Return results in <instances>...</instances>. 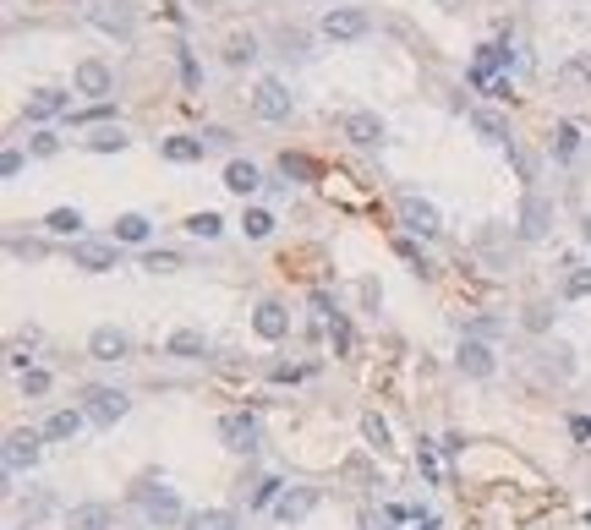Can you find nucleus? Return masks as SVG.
<instances>
[{
	"label": "nucleus",
	"mask_w": 591,
	"mask_h": 530,
	"mask_svg": "<svg viewBox=\"0 0 591 530\" xmlns=\"http://www.w3.org/2000/svg\"><path fill=\"white\" fill-rule=\"evenodd\" d=\"M203 148H230V131H225V126H209V131H203Z\"/></svg>",
	"instance_id": "nucleus-46"
},
{
	"label": "nucleus",
	"mask_w": 591,
	"mask_h": 530,
	"mask_svg": "<svg viewBox=\"0 0 591 530\" xmlns=\"http://www.w3.org/2000/svg\"><path fill=\"white\" fill-rule=\"evenodd\" d=\"M416 465H422V476H427V481H443V459H438V448H433V443H416Z\"/></svg>",
	"instance_id": "nucleus-31"
},
{
	"label": "nucleus",
	"mask_w": 591,
	"mask_h": 530,
	"mask_svg": "<svg viewBox=\"0 0 591 530\" xmlns=\"http://www.w3.org/2000/svg\"><path fill=\"white\" fill-rule=\"evenodd\" d=\"M471 126L482 131V137H488V143H509V126H504V120H498L493 110H471Z\"/></svg>",
	"instance_id": "nucleus-26"
},
{
	"label": "nucleus",
	"mask_w": 591,
	"mask_h": 530,
	"mask_svg": "<svg viewBox=\"0 0 591 530\" xmlns=\"http://www.w3.org/2000/svg\"><path fill=\"white\" fill-rule=\"evenodd\" d=\"M181 77H186V88H197V83H203V72H197V60H192V49H181Z\"/></svg>",
	"instance_id": "nucleus-44"
},
{
	"label": "nucleus",
	"mask_w": 591,
	"mask_h": 530,
	"mask_svg": "<svg viewBox=\"0 0 591 530\" xmlns=\"http://www.w3.org/2000/svg\"><path fill=\"white\" fill-rule=\"evenodd\" d=\"M569 432H575V437H591V416H575V421H569Z\"/></svg>",
	"instance_id": "nucleus-50"
},
{
	"label": "nucleus",
	"mask_w": 591,
	"mask_h": 530,
	"mask_svg": "<svg viewBox=\"0 0 591 530\" xmlns=\"http://www.w3.org/2000/svg\"><path fill=\"white\" fill-rule=\"evenodd\" d=\"M362 530H389V514H367V519H362Z\"/></svg>",
	"instance_id": "nucleus-51"
},
{
	"label": "nucleus",
	"mask_w": 591,
	"mask_h": 530,
	"mask_svg": "<svg viewBox=\"0 0 591 530\" xmlns=\"http://www.w3.org/2000/svg\"><path fill=\"white\" fill-rule=\"evenodd\" d=\"M575 154H580V131H575L569 120H559V126H553V159H559V164H569Z\"/></svg>",
	"instance_id": "nucleus-24"
},
{
	"label": "nucleus",
	"mask_w": 591,
	"mask_h": 530,
	"mask_svg": "<svg viewBox=\"0 0 591 530\" xmlns=\"http://www.w3.org/2000/svg\"><path fill=\"white\" fill-rule=\"evenodd\" d=\"M0 175H6V181L22 175V154H17V148H6V159H0Z\"/></svg>",
	"instance_id": "nucleus-47"
},
{
	"label": "nucleus",
	"mask_w": 591,
	"mask_h": 530,
	"mask_svg": "<svg viewBox=\"0 0 591 530\" xmlns=\"http://www.w3.org/2000/svg\"><path fill=\"white\" fill-rule=\"evenodd\" d=\"M33 459H39V432H12V437H6V476L28 471Z\"/></svg>",
	"instance_id": "nucleus-11"
},
{
	"label": "nucleus",
	"mask_w": 591,
	"mask_h": 530,
	"mask_svg": "<svg viewBox=\"0 0 591 530\" xmlns=\"http://www.w3.org/2000/svg\"><path fill=\"white\" fill-rule=\"evenodd\" d=\"M454 361H460V372H466V377H493V350H488V340H466Z\"/></svg>",
	"instance_id": "nucleus-13"
},
{
	"label": "nucleus",
	"mask_w": 591,
	"mask_h": 530,
	"mask_svg": "<svg viewBox=\"0 0 591 530\" xmlns=\"http://www.w3.org/2000/svg\"><path fill=\"white\" fill-rule=\"evenodd\" d=\"M564 296H591V269L569 274V279H564Z\"/></svg>",
	"instance_id": "nucleus-41"
},
{
	"label": "nucleus",
	"mask_w": 591,
	"mask_h": 530,
	"mask_svg": "<svg viewBox=\"0 0 591 530\" xmlns=\"http://www.w3.org/2000/svg\"><path fill=\"white\" fill-rule=\"evenodd\" d=\"M72 262H77V269H88V274H104V269H115V246L110 241H77L72 246Z\"/></svg>",
	"instance_id": "nucleus-10"
},
{
	"label": "nucleus",
	"mask_w": 591,
	"mask_h": 530,
	"mask_svg": "<svg viewBox=\"0 0 591 530\" xmlns=\"http://www.w3.org/2000/svg\"><path fill=\"white\" fill-rule=\"evenodd\" d=\"M88 17H94V28H99V33H115V39H131V12L121 6V0H110V6H94Z\"/></svg>",
	"instance_id": "nucleus-14"
},
{
	"label": "nucleus",
	"mask_w": 591,
	"mask_h": 530,
	"mask_svg": "<svg viewBox=\"0 0 591 530\" xmlns=\"http://www.w3.org/2000/svg\"><path fill=\"white\" fill-rule=\"evenodd\" d=\"M548 225H553V203L532 191V197L520 203V235H525V241H542V235H548Z\"/></svg>",
	"instance_id": "nucleus-6"
},
{
	"label": "nucleus",
	"mask_w": 591,
	"mask_h": 530,
	"mask_svg": "<svg viewBox=\"0 0 591 530\" xmlns=\"http://www.w3.org/2000/svg\"><path fill=\"white\" fill-rule=\"evenodd\" d=\"M504 334V322L498 317H477V322H466V340H498Z\"/></svg>",
	"instance_id": "nucleus-34"
},
{
	"label": "nucleus",
	"mask_w": 591,
	"mask_h": 530,
	"mask_svg": "<svg viewBox=\"0 0 591 530\" xmlns=\"http://www.w3.org/2000/svg\"><path fill=\"white\" fill-rule=\"evenodd\" d=\"M88 356H94V361H126V356H131V340L121 334V328H94Z\"/></svg>",
	"instance_id": "nucleus-9"
},
{
	"label": "nucleus",
	"mask_w": 591,
	"mask_h": 530,
	"mask_svg": "<svg viewBox=\"0 0 591 530\" xmlns=\"http://www.w3.org/2000/svg\"><path fill=\"white\" fill-rule=\"evenodd\" d=\"M509 164H515V175H520V181H537V159L525 154V148H515V143H509Z\"/></svg>",
	"instance_id": "nucleus-35"
},
{
	"label": "nucleus",
	"mask_w": 591,
	"mask_h": 530,
	"mask_svg": "<svg viewBox=\"0 0 591 530\" xmlns=\"http://www.w3.org/2000/svg\"><path fill=\"white\" fill-rule=\"evenodd\" d=\"M115 241H126V246L148 241V219H143V214H121V219H115Z\"/></svg>",
	"instance_id": "nucleus-25"
},
{
	"label": "nucleus",
	"mask_w": 591,
	"mask_h": 530,
	"mask_svg": "<svg viewBox=\"0 0 591 530\" xmlns=\"http://www.w3.org/2000/svg\"><path fill=\"white\" fill-rule=\"evenodd\" d=\"M280 487H285V481H274V476L257 481V498H252V503H280Z\"/></svg>",
	"instance_id": "nucleus-45"
},
{
	"label": "nucleus",
	"mask_w": 591,
	"mask_h": 530,
	"mask_svg": "<svg viewBox=\"0 0 591 530\" xmlns=\"http://www.w3.org/2000/svg\"><path fill=\"white\" fill-rule=\"evenodd\" d=\"M335 345H340L345 356L356 350V334H351V322H345V317H335Z\"/></svg>",
	"instance_id": "nucleus-42"
},
{
	"label": "nucleus",
	"mask_w": 591,
	"mask_h": 530,
	"mask_svg": "<svg viewBox=\"0 0 591 530\" xmlns=\"http://www.w3.org/2000/svg\"><path fill=\"white\" fill-rule=\"evenodd\" d=\"M66 530H115V508L110 503H83V508H72Z\"/></svg>",
	"instance_id": "nucleus-15"
},
{
	"label": "nucleus",
	"mask_w": 591,
	"mask_h": 530,
	"mask_svg": "<svg viewBox=\"0 0 591 530\" xmlns=\"http://www.w3.org/2000/svg\"><path fill=\"white\" fill-rule=\"evenodd\" d=\"M252 110H257V120H285V115H291V93H285V83H280V77H263L257 93H252Z\"/></svg>",
	"instance_id": "nucleus-4"
},
{
	"label": "nucleus",
	"mask_w": 591,
	"mask_h": 530,
	"mask_svg": "<svg viewBox=\"0 0 591 530\" xmlns=\"http://www.w3.org/2000/svg\"><path fill=\"white\" fill-rule=\"evenodd\" d=\"M542 356H548V367H559V377H569V372H575V361H569V350H564V345H553V350H542Z\"/></svg>",
	"instance_id": "nucleus-40"
},
{
	"label": "nucleus",
	"mask_w": 591,
	"mask_h": 530,
	"mask_svg": "<svg viewBox=\"0 0 591 530\" xmlns=\"http://www.w3.org/2000/svg\"><path fill=\"white\" fill-rule=\"evenodd\" d=\"M219 437H225V448H230V454H252V448H257V416L230 411V416L219 421Z\"/></svg>",
	"instance_id": "nucleus-5"
},
{
	"label": "nucleus",
	"mask_w": 591,
	"mask_h": 530,
	"mask_svg": "<svg viewBox=\"0 0 591 530\" xmlns=\"http://www.w3.org/2000/svg\"><path fill=\"white\" fill-rule=\"evenodd\" d=\"M362 432H367V443H378V448L389 443V421H383V416H367V421H362Z\"/></svg>",
	"instance_id": "nucleus-39"
},
{
	"label": "nucleus",
	"mask_w": 591,
	"mask_h": 530,
	"mask_svg": "<svg viewBox=\"0 0 591 530\" xmlns=\"http://www.w3.org/2000/svg\"><path fill=\"white\" fill-rule=\"evenodd\" d=\"M186 230H192L197 241H214V235L225 230V219H219V214H192V219H186Z\"/></svg>",
	"instance_id": "nucleus-30"
},
{
	"label": "nucleus",
	"mask_w": 591,
	"mask_h": 530,
	"mask_svg": "<svg viewBox=\"0 0 591 530\" xmlns=\"http://www.w3.org/2000/svg\"><path fill=\"white\" fill-rule=\"evenodd\" d=\"M225 186H230L236 197H252V191L263 186V175H257V164H241V159H236V164L225 170Z\"/></svg>",
	"instance_id": "nucleus-22"
},
{
	"label": "nucleus",
	"mask_w": 591,
	"mask_h": 530,
	"mask_svg": "<svg viewBox=\"0 0 591 530\" xmlns=\"http://www.w3.org/2000/svg\"><path fill=\"white\" fill-rule=\"evenodd\" d=\"M252 55H257V39H252V33H230V44H225V60H230V66H246Z\"/></svg>",
	"instance_id": "nucleus-29"
},
{
	"label": "nucleus",
	"mask_w": 591,
	"mask_h": 530,
	"mask_svg": "<svg viewBox=\"0 0 591 530\" xmlns=\"http://www.w3.org/2000/svg\"><path fill=\"white\" fill-rule=\"evenodd\" d=\"M241 225H246V235H252V241H263V235H269V230H274V214H263V208H252V214H246Z\"/></svg>",
	"instance_id": "nucleus-36"
},
{
	"label": "nucleus",
	"mask_w": 591,
	"mask_h": 530,
	"mask_svg": "<svg viewBox=\"0 0 591 530\" xmlns=\"http://www.w3.org/2000/svg\"><path fill=\"white\" fill-rule=\"evenodd\" d=\"M170 356H181V361H197V356H203L209 350V340L203 334H197V328H175V334H170V345H165Z\"/></svg>",
	"instance_id": "nucleus-20"
},
{
	"label": "nucleus",
	"mask_w": 591,
	"mask_h": 530,
	"mask_svg": "<svg viewBox=\"0 0 591 530\" xmlns=\"http://www.w3.org/2000/svg\"><path fill=\"white\" fill-rule=\"evenodd\" d=\"M83 421H88V416H77V411H55V416L44 421V437H49V443H72V437L83 432Z\"/></svg>",
	"instance_id": "nucleus-19"
},
{
	"label": "nucleus",
	"mask_w": 591,
	"mask_h": 530,
	"mask_svg": "<svg viewBox=\"0 0 591 530\" xmlns=\"http://www.w3.org/2000/svg\"><path fill=\"white\" fill-rule=\"evenodd\" d=\"M209 148H203V137H165V159H175V164H197Z\"/></svg>",
	"instance_id": "nucleus-23"
},
{
	"label": "nucleus",
	"mask_w": 591,
	"mask_h": 530,
	"mask_svg": "<svg viewBox=\"0 0 591 530\" xmlns=\"http://www.w3.org/2000/svg\"><path fill=\"white\" fill-rule=\"evenodd\" d=\"M138 508L148 514V525H181L186 519V508H181V498L170 492V487H159V481H138Z\"/></svg>",
	"instance_id": "nucleus-1"
},
{
	"label": "nucleus",
	"mask_w": 591,
	"mask_h": 530,
	"mask_svg": "<svg viewBox=\"0 0 591 530\" xmlns=\"http://www.w3.org/2000/svg\"><path fill=\"white\" fill-rule=\"evenodd\" d=\"M143 269H148V274H175V269H181V257H175V252H148V257H143Z\"/></svg>",
	"instance_id": "nucleus-33"
},
{
	"label": "nucleus",
	"mask_w": 591,
	"mask_h": 530,
	"mask_svg": "<svg viewBox=\"0 0 591 530\" xmlns=\"http://www.w3.org/2000/svg\"><path fill=\"white\" fill-rule=\"evenodd\" d=\"M559 83L564 88H591V49H580V55H569L559 66Z\"/></svg>",
	"instance_id": "nucleus-21"
},
{
	"label": "nucleus",
	"mask_w": 591,
	"mask_h": 530,
	"mask_svg": "<svg viewBox=\"0 0 591 530\" xmlns=\"http://www.w3.org/2000/svg\"><path fill=\"white\" fill-rule=\"evenodd\" d=\"M400 225H406L411 235H422V241H433V235L443 230L438 208H433V203H422V197H400Z\"/></svg>",
	"instance_id": "nucleus-3"
},
{
	"label": "nucleus",
	"mask_w": 591,
	"mask_h": 530,
	"mask_svg": "<svg viewBox=\"0 0 591 530\" xmlns=\"http://www.w3.org/2000/svg\"><path fill=\"white\" fill-rule=\"evenodd\" d=\"M28 148H33L39 159H49V154H60V137H49V131H39V137H33Z\"/></svg>",
	"instance_id": "nucleus-43"
},
{
	"label": "nucleus",
	"mask_w": 591,
	"mask_h": 530,
	"mask_svg": "<svg viewBox=\"0 0 591 530\" xmlns=\"http://www.w3.org/2000/svg\"><path fill=\"white\" fill-rule=\"evenodd\" d=\"M586 241H591V219H586Z\"/></svg>",
	"instance_id": "nucleus-53"
},
{
	"label": "nucleus",
	"mask_w": 591,
	"mask_h": 530,
	"mask_svg": "<svg viewBox=\"0 0 591 530\" xmlns=\"http://www.w3.org/2000/svg\"><path fill=\"white\" fill-rule=\"evenodd\" d=\"M88 148H94V154H121V148H126V131H121V126H99L94 137H88Z\"/></svg>",
	"instance_id": "nucleus-27"
},
{
	"label": "nucleus",
	"mask_w": 591,
	"mask_h": 530,
	"mask_svg": "<svg viewBox=\"0 0 591 530\" xmlns=\"http://www.w3.org/2000/svg\"><path fill=\"white\" fill-rule=\"evenodd\" d=\"M60 110H72V99H66L60 88H39V93L28 99V120H55Z\"/></svg>",
	"instance_id": "nucleus-18"
},
{
	"label": "nucleus",
	"mask_w": 591,
	"mask_h": 530,
	"mask_svg": "<svg viewBox=\"0 0 591 530\" xmlns=\"http://www.w3.org/2000/svg\"><path fill=\"white\" fill-rule=\"evenodd\" d=\"M548 322H553V306H525V328H532V334H542Z\"/></svg>",
	"instance_id": "nucleus-38"
},
{
	"label": "nucleus",
	"mask_w": 591,
	"mask_h": 530,
	"mask_svg": "<svg viewBox=\"0 0 591 530\" xmlns=\"http://www.w3.org/2000/svg\"><path fill=\"white\" fill-rule=\"evenodd\" d=\"M252 328H257L263 340H285V334H291V317H285V306H280V301H263V306H257V317H252Z\"/></svg>",
	"instance_id": "nucleus-16"
},
{
	"label": "nucleus",
	"mask_w": 591,
	"mask_h": 530,
	"mask_svg": "<svg viewBox=\"0 0 591 530\" xmlns=\"http://www.w3.org/2000/svg\"><path fill=\"white\" fill-rule=\"evenodd\" d=\"M367 33V12H356V6H340V12H328L323 17V39H362Z\"/></svg>",
	"instance_id": "nucleus-7"
},
{
	"label": "nucleus",
	"mask_w": 591,
	"mask_h": 530,
	"mask_svg": "<svg viewBox=\"0 0 591 530\" xmlns=\"http://www.w3.org/2000/svg\"><path fill=\"white\" fill-rule=\"evenodd\" d=\"M192 530H236V519H230L225 508H209V514H197V519H192Z\"/></svg>",
	"instance_id": "nucleus-32"
},
{
	"label": "nucleus",
	"mask_w": 591,
	"mask_h": 530,
	"mask_svg": "<svg viewBox=\"0 0 591 530\" xmlns=\"http://www.w3.org/2000/svg\"><path fill=\"white\" fill-rule=\"evenodd\" d=\"M345 137H351L356 148H378V143H383V120L367 115V110H356V115H345Z\"/></svg>",
	"instance_id": "nucleus-12"
},
{
	"label": "nucleus",
	"mask_w": 591,
	"mask_h": 530,
	"mask_svg": "<svg viewBox=\"0 0 591 530\" xmlns=\"http://www.w3.org/2000/svg\"><path fill=\"white\" fill-rule=\"evenodd\" d=\"M44 230H55V235H83V214H77V208H55V214L44 219Z\"/></svg>",
	"instance_id": "nucleus-28"
},
{
	"label": "nucleus",
	"mask_w": 591,
	"mask_h": 530,
	"mask_svg": "<svg viewBox=\"0 0 591 530\" xmlns=\"http://www.w3.org/2000/svg\"><path fill=\"white\" fill-rule=\"evenodd\" d=\"M400 257H406V262H416V274H427V262H422V252H416L411 241H400Z\"/></svg>",
	"instance_id": "nucleus-48"
},
{
	"label": "nucleus",
	"mask_w": 591,
	"mask_h": 530,
	"mask_svg": "<svg viewBox=\"0 0 591 530\" xmlns=\"http://www.w3.org/2000/svg\"><path fill=\"white\" fill-rule=\"evenodd\" d=\"M312 508H318V487H296V492H285V498L274 503V519H280V525H301Z\"/></svg>",
	"instance_id": "nucleus-8"
},
{
	"label": "nucleus",
	"mask_w": 591,
	"mask_h": 530,
	"mask_svg": "<svg viewBox=\"0 0 591 530\" xmlns=\"http://www.w3.org/2000/svg\"><path fill=\"white\" fill-rule=\"evenodd\" d=\"M126 411H131V400H126L121 388H94V393H88V411H83V416H88L94 427H115Z\"/></svg>",
	"instance_id": "nucleus-2"
},
{
	"label": "nucleus",
	"mask_w": 591,
	"mask_h": 530,
	"mask_svg": "<svg viewBox=\"0 0 591 530\" xmlns=\"http://www.w3.org/2000/svg\"><path fill=\"white\" fill-rule=\"evenodd\" d=\"M416 530H438V519H433V514H427V519H416Z\"/></svg>",
	"instance_id": "nucleus-52"
},
{
	"label": "nucleus",
	"mask_w": 591,
	"mask_h": 530,
	"mask_svg": "<svg viewBox=\"0 0 591 530\" xmlns=\"http://www.w3.org/2000/svg\"><path fill=\"white\" fill-rule=\"evenodd\" d=\"M22 393H28V400H39V393H49V372L28 367V372H22Z\"/></svg>",
	"instance_id": "nucleus-37"
},
{
	"label": "nucleus",
	"mask_w": 591,
	"mask_h": 530,
	"mask_svg": "<svg viewBox=\"0 0 591 530\" xmlns=\"http://www.w3.org/2000/svg\"><path fill=\"white\" fill-rule=\"evenodd\" d=\"M280 170H285V175H307V159H291V154H285V159H280Z\"/></svg>",
	"instance_id": "nucleus-49"
},
{
	"label": "nucleus",
	"mask_w": 591,
	"mask_h": 530,
	"mask_svg": "<svg viewBox=\"0 0 591 530\" xmlns=\"http://www.w3.org/2000/svg\"><path fill=\"white\" fill-rule=\"evenodd\" d=\"M77 93H88V99H104L110 93V66L104 60H83L77 66Z\"/></svg>",
	"instance_id": "nucleus-17"
}]
</instances>
